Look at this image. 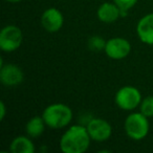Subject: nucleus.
Returning a JSON list of instances; mask_svg holds the SVG:
<instances>
[{
    "label": "nucleus",
    "mask_w": 153,
    "mask_h": 153,
    "mask_svg": "<svg viewBox=\"0 0 153 153\" xmlns=\"http://www.w3.org/2000/svg\"><path fill=\"white\" fill-rule=\"evenodd\" d=\"M113 2L122 10H130L136 4L137 0H113Z\"/></svg>",
    "instance_id": "16"
},
{
    "label": "nucleus",
    "mask_w": 153,
    "mask_h": 153,
    "mask_svg": "<svg viewBox=\"0 0 153 153\" xmlns=\"http://www.w3.org/2000/svg\"><path fill=\"white\" fill-rule=\"evenodd\" d=\"M22 40V32L16 25H7L0 32V48L5 53H12L18 49Z\"/></svg>",
    "instance_id": "5"
},
{
    "label": "nucleus",
    "mask_w": 153,
    "mask_h": 153,
    "mask_svg": "<svg viewBox=\"0 0 153 153\" xmlns=\"http://www.w3.org/2000/svg\"><path fill=\"white\" fill-rule=\"evenodd\" d=\"M140 112L147 117H153V96L146 97L140 102Z\"/></svg>",
    "instance_id": "14"
},
{
    "label": "nucleus",
    "mask_w": 153,
    "mask_h": 153,
    "mask_svg": "<svg viewBox=\"0 0 153 153\" xmlns=\"http://www.w3.org/2000/svg\"><path fill=\"white\" fill-rule=\"evenodd\" d=\"M136 33L142 42L153 45V13L144 16L138 21Z\"/></svg>",
    "instance_id": "10"
},
{
    "label": "nucleus",
    "mask_w": 153,
    "mask_h": 153,
    "mask_svg": "<svg viewBox=\"0 0 153 153\" xmlns=\"http://www.w3.org/2000/svg\"><path fill=\"white\" fill-rule=\"evenodd\" d=\"M124 128L126 134L131 140H140L147 136L150 125L146 115H144L142 112H134L127 117Z\"/></svg>",
    "instance_id": "3"
},
{
    "label": "nucleus",
    "mask_w": 153,
    "mask_h": 153,
    "mask_svg": "<svg viewBox=\"0 0 153 153\" xmlns=\"http://www.w3.org/2000/svg\"><path fill=\"white\" fill-rule=\"evenodd\" d=\"M87 131L92 140L104 142L111 136L112 128L111 125L103 119H92L87 125Z\"/></svg>",
    "instance_id": "7"
},
{
    "label": "nucleus",
    "mask_w": 153,
    "mask_h": 153,
    "mask_svg": "<svg viewBox=\"0 0 153 153\" xmlns=\"http://www.w3.org/2000/svg\"><path fill=\"white\" fill-rule=\"evenodd\" d=\"M10 150L13 153H34L35 146L28 137L20 135L12 140Z\"/></svg>",
    "instance_id": "12"
},
{
    "label": "nucleus",
    "mask_w": 153,
    "mask_h": 153,
    "mask_svg": "<svg viewBox=\"0 0 153 153\" xmlns=\"http://www.w3.org/2000/svg\"><path fill=\"white\" fill-rule=\"evenodd\" d=\"M5 113H7V109H5V105H4V102H0V120L2 121L5 117Z\"/></svg>",
    "instance_id": "17"
},
{
    "label": "nucleus",
    "mask_w": 153,
    "mask_h": 153,
    "mask_svg": "<svg viewBox=\"0 0 153 153\" xmlns=\"http://www.w3.org/2000/svg\"><path fill=\"white\" fill-rule=\"evenodd\" d=\"M115 104L123 110H133L140 105L142 94L137 88L133 86H124L115 94Z\"/></svg>",
    "instance_id": "4"
},
{
    "label": "nucleus",
    "mask_w": 153,
    "mask_h": 153,
    "mask_svg": "<svg viewBox=\"0 0 153 153\" xmlns=\"http://www.w3.org/2000/svg\"><path fill=\"white\" fill-rule=\"evenodd\" d=\"M63 22V15L56 7L45 10L41 16V24H42L43 28L49 33H56L61 30Z\"/></svg>",
    "instance_id": "9"
},
{
    "label": "nucleus",
    "mask_w": 153,
    "mask_h": 153,
    "mask_svg": "<svg viewBox=\"0 0 153 153\" xmlns=\"http://www.w3.org/2000/svg\"><path fill=\"white\" fill-rule=\"evenodd\" d=\"M5 1H7V2H12V3H17V2L22 1V0H5Z\"/></svg>",
    "instance_id": "18"
},
{
    "label": "nucleus",
    "mask_w": 153,
    "mask_h": 153,
    "mask_svg": "<svg viewBox=\"0 0 153 153\" xmlns=\"http://www.w3.org/2000/svg\"><path fill=\"white\" fill-rule=\"evenodd\" d=\"M97 15L100 21L105 23H112L121 18V9L115 3L104 2L98 9Z\"/></svg>",
    "instance_id": "11"
},
{
    "label": "nucleus",
    "mask_w": 153,
    "mask_h": 153,
    "mask_svg": "<svg viewBox=\"0 0 153 153\" xmlns=\"http://www.w3.org/2000/svg\"><path fill=\"white\" fill-rule=\"evenodd\" d=\"M105 53L107 57L113 60H121L126 58L131 51V45L129 41L124 38H112L106 41Z\"/></svg>",
    "instance_id": "6"
},
{
    "label": "nucleus",
    "mask_w": 153,
    "mask_h": 153,
    "mask_svg": "<svg viewBox=\"0 0 153 153\" xmlns=\"http://www.w3.org/2000/svg\"><path fill=\"white\" fill-rule=\"evenodd\" d=\"M89 133L84 126L74 125L68 128L60 140V149L64 153H83L89 148Z\"/></svg>",
    "instance_id": "1"
},
{
    "label": "nucleus",
    "mask_w": 153,
    "mask_h": 153,
    "mask_svg": "<svg viewBox=\"0 0 153 153\" xmlns=\"http://www.w3.org/2000/svg\"><path fill=\"white\" fill-rule=\"evenodd\" d=\"M42 117L46 126L51 129L64 128L71 122L72 111L67 105L56 103L47 106L43 111Z\"/></svg>",
    "instance_id": "2"
},
{
    "label": "nucleus",
    "mask_w": 153,
    "mask_h": 153,
    "mask_svg": "<svg viewBox=\"0 0 153 153\" xmlns=\"http://www.w3.org/2000/svg\"><path fill=\"white\" fill-rule=\"evenodd\" d=\"M88 46H89V48L91 51H101V49H105L106 41L99 36H94L88 41Z\"/></svg>",
    "instance_id": "15"
},
{
    "label": "nucleus",
    "mask_w": 153,
    "mask_h": 153,
    "mask_svg": "<svg viewBox=\"0 0 153 153\" xmlns=\"http://www.w3.org/2000/svg\"><path fill=\"white\" fill-rule=\"evenodd\" d=\"M45 122L42 117H34L27 122L25 126L26 133L33 138H37L44 132Z\"/></svg>",
    "instance_id": "13"
},
{
    "label": "nucleus",
    "mask_w": 153,
    "mask_h": 153,
    "mask_svg": "<svg viewBox=\"0 0 153 153\" xmlns=\"http://www.w3.org/2000/svg\"><path fill=\"white\" fill-rule=\"evenodd\" d=\"M24 74L22 69L14 64L1 65L0 69V82L4 86L13 87L17 86L23 82Z\"/></svg>",
    "instance_id": "8"
}]
</instances>
